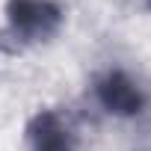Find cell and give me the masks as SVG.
<instances>
[{
  "instance_id": "cell-4",
  "label": "cell",
  "mask_w": 151,
  "mask_h": 151,
  "mask_svg": "<svg viewBox=\"0 0 151 151\" xmlns=\"http://www.w3.org/2000/svg\"><path fill=\"white\" fill-rule=\"evenodd\" d=\"M145 6H148V12H151V0H145Z\"/></svg>"
},
{
  "instance_id": "cell-3",
  "label": "cell",
  "mask_w": 151,
  "mask_h": 151,
  "mask_svg": "<svg viewBox=\"0 0 151 151\" xmlns=\"http://www.w3.org/2000/svg\"><path fill=\"white\" fill-rule=\"evenodd\" d=\"M30 151H74L68 127L59 122L53 110H39L27 124Z\"/></svg>"
},
{
  "instance_id": "cell-1",
  "label": "cell",
  "mask_w": 151,
  "mask_h": 151,
  "mask_svg": "<svg viewBox=\"0 0 151 151\" xmlns=\"http://www.w3.org/2000/svg\"><path fill=\"white\" fill-rule=\"evenodd\" d=\"M62 18L65 12L53 0H6L9 30L27 45L53 39L62 27Z\"/></svg>"
},
{
  "instance_id": "cell-2",
  "label": "cell",
  "mask_w": 151,
  "mask_h": 151,
  "mask_svg": "<svg viewBox=\"0 0 151 151\" xmlns=\"http://www.w3.org/2000/svg\"><path fill=\"white\" fill-rule=\"evenodd\" d=\"M95 98L98 104L110 113V116H119V119H130V116H139L148 104L142 86L130 77V74L113 68L107 74L95 80Z\"/></svg>"
}]
</instances>
